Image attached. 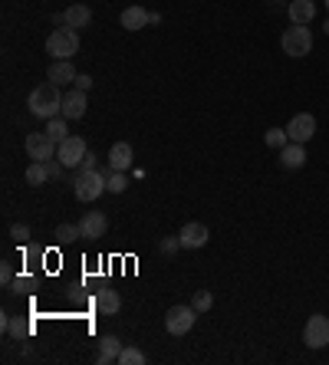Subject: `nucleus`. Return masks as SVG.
I'll use <instances>...</instances> for the list:
<instances>
[{
    "label": "nucleus",
    "mask_w": 329,
    "mask_h": 365,
    "mask_svg": "<svg viewBox=\"0 0 329 365\" xmlns=\"http://www.w3.org/2000/svg\"><path fill=\"white\" fill-rule=\"evenodd\" d=\"M280 165H284L286 172H296V168H303V165H307V149H303L300 142H290V145L280 151Z\"/></svg>",
    "instance_id": "obj_16"
},
{
    "label": "nucleus",
    "mask_w": 329,
    "mask_h": 365,
    "mask_svg": "<svg viewBox=\"0 0 329 365\" xmlns=\"http://www.w3.org/2000/svg\"><path fill=\"white\" fill-rule=\"evenodd\" d=\"M208 237H211V230L204 224H197V221H191V224H185L178 230V240H181L185 250H201L208 244Z\"/></svg>",
    "instance_id": "obj_10"
},
{
    "label": "nucleus",
    "mask_w": 329,
    "mask_h": 365,
    "mask_svg": "<svg viewBox=\"0 0 329 365\" xmlns=\"http://www.w3.org/2000/svg\"><path fill=\"white\" fill-rule=\"evenodd\" d=\"M59 116L69 118V122H73V118L86 116V92H83V89H76V86L69 89V92L63 96V109H59Z\"/></svg>",
    "instance_id": "obj_12"
},
{
    "label": "nucleus",
    "mask_w": 329,
    "mask_h": 365,
    "mask_svg": "<svg viewBox=\"0 0 329 365\" xmlns=\"http://www.w3.org/2000/svg\"><path fill=\"white\" fill-rule=\"evenodd\" d=\"M280 46H284V53L293 56V60H300V56H309V50H313V33H309V27H300V23H293L290 30H284V36H280Z\"/></svg>",
    "instance_id": "obj_4"
},
{
    "label": "nucleus",
    "mask_w": 329,
    "mask_h": 365,
    "mask_svg": "<svg viewBox=\"0 0 329 365\" xmlns=\"http://www.w3.org/2000/svg\"><path fill=\"white\" fill-rule=\"evenodd\" d=\"M132 168V145L129 142H115L109 149V172H129Z\"/></svg>",
    "instance_id": "obj_15"
},
{
    "label": "nucleus",
    "mask_w": 329,
    "mask_h": 365,
    "mask_svg": "<svg viewBox=\"0 0 329 365\" xmlns=\"http://www.w3.org/2000/svg\"><path fill=\"white\" fill-rule=\"evenodd\" d=\"M46 53L53 56V60H73L79 53V30H73V27H56L46 36Z\"/></svg>",
    "instance_id": "obj_3"
},
{
    "label": "nucleus",
    "mask_w": 329,
    "mask_h": 365,
    "mask_svg": "<svg viewBox=\"0 0 329 365\" xmlns=\"http://www.w3.org/2000/svg\"><path fill=\"white\" fill-rule=\"evenodd\" d=\"M158 247H162V254H175V250L181 247V240H178V237H164Z\"/></svg>",
    "instance_id": "obj_31"
},
{
    "label": "nucleus",
    "mask_w": 329,
    "mask_h": 365,
    "mask_svg": "<svg viewBox=\"0 0 329 365\" xmlns=\"http://www.w3.org/2000/svg\"><path fill=\"white\" fill-rule=\"evenodd\" d=\"M63 86H56V83H40V86L33 89L30 96H27V106H30V112L36 118H56L59 116V109H63V92H59Z\"/></svg>",
    "instance_id": "obj_1"
},
{
    "label": "nucleus",
    "mask_w": 329,
    "mask_h": 365,
    "mask_svg": "<svg viewBox=\"0 0 329 365\" xmlns=\"http://www.w3.org/2000/svg\"><path fill=\"white\" fill-rule=\"evenodd\" d=\"M303 343L316 352V349H323V345H329V319L323 316V312H316V316H309L307 329H303Z\"/></svg>",
    "instance_id": "obj_7"
},
{
    "label": "nucleus",
    "mask_w": 329,
    "mask_h": 365,
    "mask_svg": "<svg viewBox=\"0 0 329 365\" xmlns=\"http://www.w3.org/2000/svg\"><path fill=\"white\" fill-rule=\"evenodd\" d=\"M119 362L122 365H145V352L142 349H135V345H122Z\"/></svg>",
    "instance_id": "obj_24"
},
{
    "label": "nucleus",
    "mask_w": 329,
    "mask_h": 365,
    "mask_svg": "<svg viewBox=\"0 0 329 365\" xmlns=\"http://www.w3.org/2000/svg\"><path fill=\"white\" fill-rule=\"evenodd\" d=\"M73 86H76V89H83V92H89V89H92V76L79 73V76H76V83H73Z\"/></svg>",
    "instance_id": "obj_34"
},
{
    "label": "nucleus",
    "mask_w": 329,
    "mask_h": 365,
    "mask_svg": "<svg viewBox=\"0 0 329 365\" xmlns=\"http://www.w3.org/2000/svg\"><path fill=\"white\" fill-rule=\"evenodd\" d=\"M33 287V280L30 277H13V283L7 287V293H27Z\"/></svg>",
    "instance_id": "obj_29"
},
{
    "label": "nucleus",
    "mask_w": 329,
    "mask_h": 365,
    "mask_svg": "<svg viewBox=\"0 0 329 365\" xmlns=\"http://www.w3.org/2000/svg\"><path fill=\"white\" fill-rule=\"evenodd\" d=\"M0 326H4V333L13 336V339H27V336H30V322L13 319V316H4V319H0Z\"/></svg>",
    "instance_id": "obj_22"
},
{
    "label": "nucleus",
    "mask_w": 329,
    "mask_h": 365,
    "mask_svg": "<svg viewBox=\"0 0 329 365\" xmlns=\"http://www.w3.org/2000/svg\"><path fill=\"white\" fill-rule=\"evenodd\" d=\"M66 27H73V30H83L92 23V11H89L86 4H73V7H66Z\"/></svg>",
    "instance_id": "obj_20"
},
{
    "label": "nucleus",
    "mask_w": 329,
    "mask_h": 365,
    "mask_svg": "<svg viewBox=\"0 0 329 365\" xmlns=\"http://www.w3.org/2000/svg\"><path fill=\"white\" fill-rule=\"evenodd\" d=\"M76 237H83L79 224H59L56 227V240H59V244H69V240H76Z\"/></svg>",
    "instance_id": "obj_26"
},
{
    "label": "nucleus",
    "mask_w": 329,
    "mask_h": 365,
    "mask_svg": "<svg viewBox=\"0 0 329 365\" xmlns=\"http://www.w3.org/2000/svg\"><path fill=\"white\" fill-rule=\"evenodd\" d=\"M119 352H122V343H119V339H115V336H102V339H99L96 362H99V365L119 362Z\"/></svg>",
    "instance_id": "obj_19"
},
{
    "label": "nucleus",
    "mask_w": 329,
    "mask_h": 365,
    "mask_svg": "<svg viewBox=\"0 0 329 365\" xmlns=\"http://www.w3.org/2000/svg\"><path fill=\"white\" fill-rule=\"evenodd\" d=\"M286 135H290V142L307 145V142L316 135V118L309 116V112H300V116H293V118H290V125H286Z\"/></svg>",
    "instance_id": "obj_9"
},
{
    "label": "nucleus",
    "mask_w": 329,
    "mask_h": 365,
    "mask_svg": "<svg viewBox=\"0 0 329 365\" xmlns=\"http://www.w3.org/2000/svg\"><path fill=\"white\" fill-rule=\"evenodd\" d=\"M0 283H4V287H10L13 283V267L7 263V260H4V267H0Z\"/></svg>",
    "instance_id": "obj_33"
},
{
    "label": "nucleus",
    "mask_w": 329,
    "mask_h": 365,
    "mask_svg": "<svg viewBox=\"0 0 329 365\" xmlns=\"http://www.w3.org/2000/svg\"><path fill=\"white\" fill-rule=\"evenodd\" d=\"M10 237H13V240H20V244H23V240L30 237V227H27V224H13V227H10Z\"/></svg>",
    "instance_id": "obj_32"
},
{
    "label": "nucleus",
    "mask_w": 329,
    "mask_h": 365,
    "mask_svg": "<svg viewBox=\"0 0 329 365\" xmlns=\"http://www.w3.org/2000/svg\"><path fill=\"white\" fill-rule=\"evenodd\" d=\"M122 27H125V30H142V27H148V23H152V13L145 11V7H125V11H122Z\"/></svg>",
    "instance_id": "obj_18"
},
{
    "label": "nucleus",
    "mask_w": 329,
    "mask_h": 365,
    "mask_svg": "<svg viewBox=\"0 0 329 365\" xmlns=\"http://www.w3.org/2000/svg\"><path fill=\"white\" fill-rule=\"evenodd\" d=\"M79 230H83V240H99V237L109 230V221H106L102 211H89V214H83V221H79Z\"/></svg>",
    "instance_id": "obj_11"
},
{
    "label": "nucleus",
    "mask_w": 329,
    "mask_h": 365,
    "mask_svg": "<svg viewBox=\"0 0 329 365\" xmlns=\"http://www.w3.org/2000/svg\"><path fill=\"white\" fill-rule=\"evenodd\" d=\"M286 17H290V23H300V27H307V23L316 17V4H313V0H290V7H286Z\"/></svg>",
    "instance_id": "obj_14"
},
{
    "label": "nucleus",
    "mask_w": 329,
    "mask_h": 365,
    "mask_svg": "<svg viewBox=\"0 0 329 365\" xmlns=\"http://www.w3.org/2000/svg\"><path fill=\"white\" fill-rule=\"evenodd\" d=\"M323 30H326V33H329V20H326V23H323Z\"/></svg>",
    "instance_id": "obj_35"
},
{
    "label": "nucleus",
    "mask_w": 329,
    "mask_h": 365,
    "mask_svg": "<svg viewBox=\"0 0 329 365\" xmlns=\"http://www.w3.org/2000/svg\"><path fill=\"white\" fill-rule=\"evenodd\" d=\"M86 142L79 139V135H69L66 142H59V149H56V158L63 161L66 168H79L83 158H86Z\"/></svg>",
    "instance_id": "obj_8"
},
{
    "label": "nucleus",
    "mask_w": 329,
    "mask_h": 365,
    "mask_svg": "<svg viewBox=\"0 0 329 365\" xmlns=\"http://www.w3.org/2000/svg\"><path fill=\"white\" fill-rule=\"evenodd\" d=\"M76 69H73V60H53V66H50V73H46V79L50 83H56V86H73L76 83Z\"/></svg>",
    "instance_id": "obj_13"
},
{
    "label": "nucleus",
    "mask_w": 329,
    "mask_h": 365,
    "mask_svg": "<svg viewBox=\"0 0 329 365\" xmlns=\"http://www.w3.org/2000/svg\"><path fill=\"white\" fill-rule=\"evenodd\" d=\"M27 184H33V188H40V184H46V178H50V172H46V161H33L30 168H27Z\"/></svg>",
    "instance_id": "obj_23"
},
{
    "label": "nucleus",
    "mask_w": 329,
    "mask_h": 365,
    "mask_svg": "<svg viewBox=\"0 0 329 365\" xmlns=\"http://www.w3.org/2000/svg\"><path fill=\"white\" fill-rule=\"evenodd\" d=\"M106 184H109V172H76L73 174V194H76V201L89 205V201H96L99 194L106 191Z\"/></svg>",
    "instance_id": "obj_2"
},
{
    "label": "nucleus",
    "mask_w": 329,
    "mask_h": 365,
    "mask_svg": "<svg viewBox=\"0 0 329 365\" xmlns=\"http://www.w3.org/2000/svg\"><path fill=\"white\" fill-rule=\"evenodd\" d=\"M69 118H63V116H56V118H46V135L59 145V142H66L69 139V125H66Z\"/></svg>",
    "instance_id": "obj_21"
},
{
    "label": "nucleus",
    "mask_w": 329,
    "mask_h": 365,
    "mask_svg": "<svg viewBox=\"0 0 329 365\" xmlns=\"http://www.w3.org/2000/svg\"><path fill=\"white\" fill-rule=\"evenodd\" d=\"M125 188H129V178H125V172H109V184H106V191L122 194Z\"/></svg>",
    "instance_id": "obj_28"
},
{
    "label": "nucleus",
    "mask_w": 329,
    "mask_h": 365,
    "mask_svg": "<svg viewBox=\"0 0 329 365\" xmlns=\"http://www.w3.org/2000/svg\"><path fill=\"white\" fill-rule=\"evenodd\" d=\"M195 319H197L195 306H172V310L164 312V329L172 336H188L195 329Z\"/></svg>",
    "instance_id": "obj_5"
},
{
    "label": "nucleus",
    "mask_w": 329,
    "mask_h": 365,
    "mask_svg": "<svg viewBox=\"0 0 329 365\" xmlns=\"http://www.w3.org/2000/svg\"><path fill=\"white\" fill-rule=\"evenodd\" d=\"M326 11H329V0H326Z\"/></svg>",
    "instance_id": "obj_36"
},
{
    "label": "nucleus",
    "mask_w": 329,
    "mask_h": 365,
    "mask_svg": "<svg viewBox=\"0 0 329 365\" xmlns=\"http://www.w3.org/2000/svg\"><path fill=\"white\" fill-rule=\"evenodd\" d=\"M96 310L102 312V316H115V312L122 310L119 290H109V287H102V290L96 293Z\"/></svg>",
    "instance_id": "obj_17"
},
{
    "label": "nucleus",
    "mask_w": 329,
    "mask_h": 365,
    "mask_svg": "<svg viewBox=\"0 0 329 365\" xmlns=\"http://www.w3.org/2000/svg\"><path fill=\"white\" fill-rule=\"evenodd\" d=\"M263 142H267L270 149L284 151V149H286V142H290V135H286V129H267V135H263Z\"/></svg>",
    "instance_id": "obj_25"
},
{
    "label": "nucleus",
    "mask_w": 329,
    "mask_h": 365,
    "mask_svg": "<svg viewBox=\"0 0 329 365\" xmlns=\"http://www.w3.org/2000/svg\"><path fill=\"white\" fill-rule=\"evenodd\" d=\"M191 306H195L197 312H208L211 306H214V296H211V290H197L195 296H191Z\"/></svg>",
    "instance_id": "obj_27"
},
{
    "label": "nucleus",
    "mask_w": 329,
    "mask_h": 365,
    "mask_svg": "<svg viewBox=\"0 0 329 365\" xmlns=\"http://www.w3.org/2000/svg\"><path fill=\"white\" fill-rule=\"evenodd\" d=\"M23 149H27V155H30L33 161H50V158H56V145L46 132H30L27 135V142H23Z\"/></svg>",
    "instance_id": "obj_6"
},
{
    "label": "nucleus",
    "mask_w": 329,
    "mask_h": 365,
    "mask_svg": "<svg viewBox=\"0 0 329 365\" xmlns=\"http://www.w3.org/2000/svg\"><path fill=\"white\" fill-rule=\"evenodd\" d=\"M99 155H92V151H86V158H83V165H79V168H76V172H96V168H99Z\"/></svg>",
    "instance_id": "obj_30"
}]
</instances>
